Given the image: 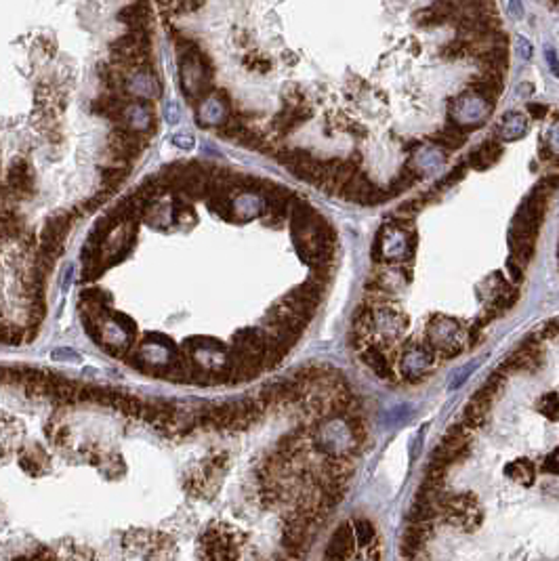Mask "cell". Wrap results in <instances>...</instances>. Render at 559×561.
Listing matches in <instances>:
<instances>
[{
  "instance_id": "cell-1",
  "label": "cell",
  "mask_w": 559,
  "mask_h": 561,
  "mask_svg": "<svg viewBox=\"0 0 559 561\" xmlns=\"http://www.w3.org/2000/svg\"><path fill=\"white\" fill-rule=\"evenodd\" d=\"M177 51H179V80L183 95L191 102H200L206 97L211 86V63L206 61V55L195 47L189 38L177 36Z\"/></svg>"
},
{
  "instance_id": "cell-2",
  "label": "cell",
  "mask_w": 559,
  "mask_h": 561,
  "mask_svg": "<svg viewBox=\"0 0 559 561\" xmlns=\"http://www.w3.org/2000/svg\"><path fill=\"white\" fill-rule=\"evenodd\" d=\"M408 236V229L387 223L374 240V261H408L416 244V238L410 242Z\"/></svg>"
},
{
  "instance_id": "cell-3",
  "label": "cell",
  "mask_w": 559,
  "mask_h": 561,
  "mask_svg": "<svg viewBox=\"0 0 559 561\" xmlns=\"http://www.w3.org/2000/svg\"><path fill=\"white\" fill-rule=\"evenodd\" d=\"M490 110H492L490 104H486L484 99L477 97L475 93L467 91V93L452 99L450 106H448V116H450L452 124L467 130V128L481 126L486 122Z\"/></svg>"
},
{
  "instance_id": "cell-4",
  "label": "cell",
  "mask_w": 559,
  "mask_h": 561,
  "mask_svg": "<svg viewBox=\"0 0 559 561\" xmlns=\"http://www.w3.org/2000/svg\"><path fill=\"white\" fill-rule=\"evenodd\" d=\"M408 328V315L393 305L372 309V333L385 341L396 343Z\"/></svg>"
},
{
  "instance_id": "cell-5",
  "label": "cell",
  "mask_w": 559,
  "mask_h": 561,
  "mask_svg": "<svg viewBox=\"0 0 559 561\" xmlns=\"http://www.w3.org/2000/svg\"><path fill=\"white\" fill-rule=\"evenodd\" d=\"M120 124H124L128 130H135V133H141L145 137H152L154 133V112H152V104L143 102V99H130V102L124 106L122 116H120Z\"/></svg>"
},
{
  "instance_id": "cell-6",
  "label": "cell",
  "mask_w": 559,
  "mask_h": 561,
  "mask_svg": "<svg viewBox=\"0 0 559 561\" xmlns=\"http://www.w3.org/2000/svg\"><path fill=\"white\" fill-rule=\"evenodd\" d=\"M124 93L128 99H143V102H152V99L160 97V82L154 76V70L141 68L126 74Z\"/></svg>"
},
{
  "instance_id": "cell-7",
  "label": "cell",
  "mask_w": 559,
  "mask_h": 561,
  "mask_svg": "<svg viewBox=\"0 0 559 561\" xmlns=\"http://www.w3.org/2000/svg\"><path fill=\"white\" fill-rule=\"evenodd\" d=\"M471 450H473V440H458V438L442 435V440L433 448L429 460L431 463H440L444 467H450V465L467 460L471 456Z\"/></svg>"
},
{
  "instance_id": "cell-8",
  "label": "cell",
  "mask_w": 559,
  "mask_h": 561,
  "mask_svg": "<svg viewBox=\"0 0 559 561\" xmlns=\"http://www.w3.org/2000/svg\"><path fill=\"white\" fill-rule=\"evenodd\" d=\"M355 536H353V527L349 521L341 523L335 534L328 540L326 549H324V561H353L355 557Z\"/></svg>"
},
{
  "instance_id": "cell-9",
  "label": "cell",
  "mask_w": 559,
  "mask_h": 561,
  "mask_svg": "<svg viewBox=\"0 0 559 561\" xmlns=\"http://www.w3.org/2000/svg\"><path fill=\"white\" fill-rule=\"evenodd\" d=\"M229 116V104L221 91L209 93L200 99V106L195 110V118H198L200 126H221Z\"/></svg>"
},
{
  "instance_id": "cell-10",
  "label": "cell",
  "mask_w": 559,
  "mask_h": 561,
  "mask_svg": "<svg viewBox=\"0 0 559 561\" xmlns=\"http://www.w3.org/2000/svg\"><path fill=\"white\" fill-rule=\"evenodd\" d=\"M7 187L17 195L25 198L36 191V177L32 173V167L25 158H15L7 171Z\"/></svg>"
},
{
  "instance_id": "cell-11",
  "label": "cell",
  "mask_w": 559,
  "mask_h": 561,
  "mask_svg": "<svg viewBox=\"0 0 559 561\" xmlns=\"http://www.w3.org/2000/svg\"><path fill=\"white\" fill-rule=\"evenodd\" d=\"M359 359L383 381H393L396 379V370H393V357L398 355V351H383L377 345H366L364 349L357 351Z\"/></svg>"
},
{
  "instance_id": "cell-12",
  "label": "cell",
  "mask_w": 559,
  "mask_h": 561,
  "mask_svg": "<svg viewBox=\"0 0 559 561\" xmlns=\"http://www.w3.org/2000/svg\"><path fill=\"white\" fill-rule=\"evenodd\" d=\"M265 213V198L254 191H240L236 200H232V217L240 221L259 219Z\"/></svg>"
},
{
  "instance_id": "cell-13",
  "label": "cell",
  "mask_w": 559,
  "mask_h": 561,
  "mask_svg": "<svg viewBox=\"0 0 559 561\" xmlns=\"http://www.w3.org/2000/svg\"><path fill=\"white\" fill-rule=\"evenodd\" d=\"M490 402H484L479 398H471V402L463 408V414H460V422H463L471 431H479L484 429L490 420Z\"/></svg>"
},
{
  "instance_id": "cell-14",
  "label": "cell",
  "mask_w": 559,
  "mask_h": 561,
  "mask_svg": "<svg viewBox=\"0 0 559 561\" xmlns=\"http://www.w3.org/2000/svg\"><path fill=\"white\" fill-rule=\"evenodd\" d=\"M528 133V118L519 112H507L497 124V135L505 141H517Z\"/></svg>"
},
{
  "instance_id": "cell-15",
  "label": "cell",
  "mask_w": 559,
  "mask_h": 561,
  "mask_svg": "<svg viewBox=\"0 0 559 561\" xmlns=\"http://www.w3.org/2000/svg\"><path fill=\"white\" fill-rule=\"evenodd\" d=\"M118 21L128 25V29H145V27H150V21H152L150 5L145 3V0H137V3L120 9Z\"/></svg>"
},
{
  "instance_id": "cell-16",
  "label": "cell",
  "mask_w": 559,
  "mask_h": 561,
  "mask_svg": "<svg viewBox=\"0 0 559 561\" xmlns=\"http://www.w3.org/2000/svg\"><path fill=\"white\" fill-rule=\"evenodd\" d=\"M442 517L446 523H450L460 532H475L484 521V511H481V507L467 509V511H446Z\"/></svg>"
},
{
  "instance_id": "cell-17",
  "label": "cell",
  "mask_w": 559,
  "mask_h": 561,
  "mask_svg": "<svg viewBox=\"0 0 559 561\" xmlns=\"http://www.w3.org/2000/svg\"><path fill=\"white\" fill-rule=\"evenodd\" d=\"M501 154H503V145L497 139H486L477 150L471 152L469 164L477 171H486L501 158Z\"/></svg>"
},
{
  "instance_id": "cell-18",
  "label": "cell",
  "mask_w": 559,
  "mask_h": 561,
  "mask_svg": "<svg viewBox=\"0 0 559 561\" xmlns=\"http://www.w3.org/2000/svg\"><path fill=\"white\" fill-rule=\"evenodd\" d=\"M158 536L160 532H150V530H139V527H135V530H128L122 536V547L135 555H145L156 545Z\"/></svg>"
},
{
  "instance_id": "cell-19",
  "label": "cell",
  "mask_w": 559,
  "mask_h": 561,
  "mask_svg": "<svg viewBox=\"0 0 559 561\" xmlns=\"http://www.w3.org/2000/svg\"><path fill=\"white\" fill-rule=\"evenodd\" d=\"M431 141L436 143V147L440 150H456L460 145H465L467 141V130H463L460 126L448 122L442 130L431 135Z\"/></svg>"
},
{
  "instance_id": "cell-20",
  "label": "cell",
  "mask_w": 559,
  "mask_h": 561,
  "mask_svg": "<svg viewBox=\"0 0 559 561\" xmlns=\"http://www.w3.org/2000/svg\"><path fill=\"white\" fill-rule=\"evenodd\" d=\"M446 162V154L444 150L440 147H429V150H420L414 158H412V171H416L420 177L425 173H431L436 171L438 167H442V164Z\"/></svg>"
},
{
  "instance_id": "cell-21",
  "label": "cell",
  "mask_w": 559,
  "mask_h": 561,
  "mask_svg": "<svg viewBox=\"0 0 559 561\" xmlns=\"http://www.w3.org/2000/svg\"><path fill=\"white\" fill-rule=\"evenodd\" d=\"M505 475L511 477L515 484H519V486H523V488H528V486L534 484L536 467H534L532 460H528V458H517V460H513V463H509V465L505 467Z\"/></svg>"
},
{
  "instance_id": "cell-22",
  "label": "cell",
  "mask_w": 559,
  "mask_h": 561,
  "mask_svg": "<svg viewBox=\"0 0 559 561\" xmlns=\"http://www.w3.org/2000/svg\"><path fill=\"white\" fill-rule=\"evenodd\" d=\"M442 517V511L431 505V503H427V501H420V499H414L406 519L408 523H433L436 519Z\"/></svg>"
},
{
  "instance_id": "cell-23",
  "label": "cell",
  "mask_w": 559,
  "mask_h": 561,
  "mask_svg": "<svg viewBox=\"0 0 559 561\" xmlns=\"http://www.w3.org/2000/svg\"><path fill=\"white\" fill-rule=\"evenodd\" d=\"M128 175H130V167H120V164H108V167L99 169L102 187L112 189V191H116L118 185H122Z\"/></svg>"
},
{
  "instance_id": "cell-24",
  "label": "cell",
  "mask_w": 559,
  "mask_h": 561,
  "mask_svg": "<svg viewBox=\"0 0 559 561\" xmlns=\"http://www.w3.org/2000/svg\"><path fill=\"white\" fill-rule=\"evenodd\" d=\"M353 527V536H355V545H359L361 549H366L374 542L377 538V530H374V523L366 517H357L353 519L351 523Z\"/></svg>"
},
{
  "instance_id": "cell-25",
  "label": "cell",
  "mask_w": 559,
  "mask_h": 561,
  "mask_svg": "<svg viewBox=\"0 0 559 561\" xmlns=\"http://www.w3.org/2000/svg\"><path fill=\"white\" fill-rule=\"evenodd\" d=\"M418 181H420V175H418L416 171H412L410 167H404V169L396 175V179H391L387 191H389L391 198H396V195H400L402 191L410 189V187H412L414 183H418Z\"/></svg>"
},
{
  "instance_id": "cell-26",
  "label": "cell",
  "mask_w": 559,
  "mask_h": 561,
  "mask_svg": "<svg viewBox=\"0 0 559 561\" xmlns=\"http://www.w3.org/2000/svg\"><path fill=\"white\" fill-rule=\"evenodd\" d=\"M206 204H209V208L215 213V215H219L221 219H227V221H232L234 217H232V200H229V195L227 193H223V191H209L206 193Z\"/></svg>"
},
{
  "instance_id": "cell-27",
  "label": "cell",
  "mask_w": 559,
  "mask_h": 561,
  "mask_svg": "<svg viewBox=\"0 0 559 561\" xmlns=\"http://www.w3.org/2000/svg\"><path fill=\"white\" fill-rule=\"evenodd\" d=\"M471 47H473V40H465V38H456L452 40L450 45H446L442 49V57L444 59H460V57H469L471 55Z\"/></svg>"
},
{
  "instance_id": "cell-28",
  "label": "cell",
  "mask_w": 559,
  "mask_h": 561,
  "mask_svg": "<svg viewBox=\"0 0 559 561\" xmlns=\"http://www.w3.org/2000/svg\"><path fill=\"white\" fill-rule=\"evenodd\" d=\"M557 408H559V404H557V393H555V391H553V393H547L545 398L540 400V412H543L545 416H549L551 420L557 418Z\"/></svg>"
},
{
  "instance_id": "cell-29",
  "label": "cell",
  "mask_w": 559,
  "mask_h": 561,
  "mask_svg": "<svg viewBox=\"0 0 559 561\" xmlns=\"http://www.w3.org/2000/svg\"><path fill=\"white\" fill-rule=\"evenodd\" d=\"M515 51H517V57L523 59V61L532 59V43H530L528 38L515 36Z\"/></svg>"
},
{
  "instance_id": "cell-30",
  "label": "cell",
  "mask_w": 559,
  "mask_h": 561,
  "mask_svg": "<svg viewBox=\"0 0 559 561\" xmlns=\"http://www.w3.org/2000/svg\"><path fill=\"white\" fill-rule=\"evenodd\" d=\"M465 164H458V167L452 171V173H448L440 183H438V189H444V187H452L458 179H463V175H465Z\"/></svg>"
},
{
  "instance_id": "cell-31",
  "label": "cell",
  "mask_w": 559,
  "mask_h": 561,
  "mask_svg": "<svg viewBox=\"0 0 559 561\" xmlns=\"http://www.w3.org/2000/svg\"><path fill=\"white\" fill-rule=\"evenodd\" d=\"M173 145L175 147H179V150H185V152H189V150H193L195 147V137L193 135H189V133H177V135H173Z\"/></svg>"
},
{
  "instance_id": "cell-32",
  "label": "cell",
  "mask_w": 559,
  "mask_h": 561,
  "mask_svg": "<svg viewBox=\"0 0 559 561\" xmlns=\"http://www.w3.org/2000/svg\"><path fill=\"white\" fill-rule=\"evenodd\" d=\"M51 359H57V361H76V359H80V355L74 349L59 347V349L51 351Z\"/></svg>"
},
{
  "instance_id": "cell-33",
  "label": "cell",
  "mask_w": 559,
  "mask_h": 561,
  "mask_svg": "<svg viewBox=\"0 0 559 561\" xmlns=\"http://www.w3.org/2000/svg\"><path fill=\"white\" fill-rule=\"evenodd\" d=\"M244 63L248 65L250 70H261V72H267V70H270V61H267L265 57H257V55H252V57H246Z\"/></svg>"
},
{
  "instance_id": "cell-34",
  "label": "cell",
  "mask_w": 559,
  "mask_h": 561,
  "mask_svg": "<svg viewBox=\"0 0 559 561\" xmlns=\"http://www.w3.org/2000/svg\"><path fill=\"white\" fill-rule=\"evenodd\" d=\"M507 270L511 272V276H513V282H521V278H523V272H521V265H519L517 261L509 259V261H507Z\"/></svg>"
},
{
  "instance_id": "cell-35",
  "label": "cell",
  "mask_w": 559,
  "mask_h": 561,
  "mask_svg": "<svg viewBox=\"0 0 559 561\" xmlns=\"http://www.w3.org/2000/svg\"><path fill=\"white\" fill-rule=\"evenodd\" d=\"M555 458H557V450L551 452V456L545 460V465H543V469H545L547 473H553V475L557 473V460H555Z\"/></svg>"
},
{
  "instance_id": "cell-36",
  "label": "cell",
  "mask_w": 559,
  "mask_h": 561,
  "mask_svg": "<svg viewBox=\"0 0 559 561\" xmlns=\"http://www.w3.org/2000/svg\"><path fill=\"white\" fill-rule=\"evenodd\" d=\"M528 112H530L534 118H545L547 106H543V104H528Z\"/></svg>"
},
{
  "instance_id": "cell-37",
  "label": "cell",
  "mask_w": 559,
  "mask_h": 561,
  "mask_svg": "<svg viewBox=\"0 0 559 561\" xmlns=\"http://www.w3.org/2000/svg\"><path fill=\"white\" fill-rule=\"evenodd\" d=\"M545 57H547V61H549L551 72L557 74V53H555V49H547V51H545Z\"/></svg>"
},
{
  "instance_id": "cell-38",
  "label": "cell",
  "mask_w": 559,
  "mask_h": 561,
  "mask_svg": "<svg viewBox=\"0 0 559 561\" xmlns=\"http://www.w3.org/2000/svg\"><path fill=\"white\" fill-rule=\"evenodd\" d=\"M509 11L513 17H523V5L521 0H509Z\"/></svg>"
},
{
  "instance_id": "cell-39",
  "label": "cell",
  "mask_w": 559,
  "mask_h": 561,
  "mask_svg": "<svg viewBox=\"0 0 559 561\" xmlns=\"http://www.w3.org/2000/svg\"><path fill=\"white\" fill-rule=\"evenodd\" d=\"M167 120L169 122H177L179 120V106L177 104H169L167 106Z\"/></svg>"
},
{
  "instance_id": "cell-40",
  "label": "cell",
  "mask_w": 559,
  "mask_h": 561,
  "mask_svg": "<svg viewBox=\"0 0 559 561\" xmlns=\"http://www.w3.org/2000/svg\"><path fill=\"white\" fill-rule=\"evenodd\" d=\"M381 559V549H379V545H370V551H368V557L364 559V561H379Z\"/></svg>"
}]
</instances>
